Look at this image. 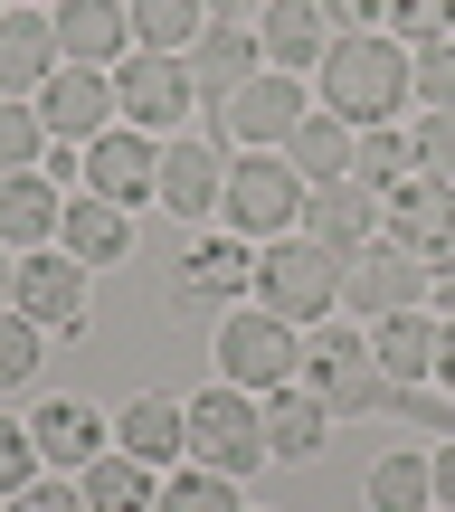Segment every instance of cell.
<instances>
[{
  "mask_svg": "<svg viewBox=\"0 0 455 512\" xmlns=\"http://www.w3.org/2000/svg\"><path fill=\"white\" fill-rule=\"evenodd\" d=\"M38 361H48V332H38L29 313H0V389H29Z\"/></svg>",
  "mask_w": 455,
  "mask_h": 512,
  "instance_id": "cell-35",
  "label": "cell"
},
{
  "mask_svg": "<svg viewBox=\"0 0 455 512\" xmlns=\"http://www.w3.org/2000/svg\"><path fill=\"white\" fill-rule=\"evenodd\" d=\"M342 266H351V256H332L313 238H266V247H256V304L285 313L294 332H313L332 304H342Z\"/></svg>",
  "mask_w": 455,
  "mask_h": 512,
  "instance_id": "cell-2",
  "label": "cell"
},
{
  "mask_svg": "<svg viewBox=\"0 0 455 512\" xmlns=\"http://www.w3.org/2000/svg\"><path fill=\"white\" fill-rule=\"evenodd\" d=\"M256 285V247H237V238H200L190 247V266H181V304H237V294Z\"/></svg>",
  "mask_w": 455,
  "mask_h": 512,
  "instance_id": "cell-25",
  "label": "cell"
},
{
  "mask_svg": "<svg viewBox=\"0 0 455 512\" xmlns=\"http://www.w3.org/2000/svg\"><path fill=\"white\" fill-rule=\"evenodd\" d=\"M427 304H437V313H455V266H437V275H427Z\"/></svg>",
  "mask_w": 455,
  "mask_h": 512,
  "instance_id": "cell-43",
  "label": "cell"
},
{
  "mask_svg": "<svg viewBox=\"0 0 455 512\" xmlns=\"http://www.w3.org/2000/svg\"><path fill=\"white\" fill-rule=\"evenodd\" d=\"M209 29V0H133V48L190 57V38Z\"/></svg>",
  "mask_w": 455,
  "mask_h": 512,
  "instance_id": "cell-29",
  "label": "cell"
},
{
  "mask_svg": "<svg viewBox=\"0 0 455 512\" xmlns=\"http://www.w3.org/2000/svg\"><path fill=\"white\" fill-rule=\"evenodd\" d=\"M38 437H29V418H0V503L19 494V484H38Z\"/></svg>",
  "mask_w": 455,
  "mask_h": 512,
  "instance_id": "cell-36",
  "label": "cell"
},
{
  "mask_svg": "<svg viewBox=\"0 0 455 512\" xmlns=\"http://www.w3.org/2000/svg\"><path fill=\"white\" fill-rule=\"evenodd\" d=\"M38 171H48V181H86V152H67V143H48V162H38Z\"/></svg>",
  "mask_w": 455,
  "mask_h": 512,
  "instance_id": "cell-41",
  "label": "cell"
},
{
  "mask_svg": "<svg viewBox=\"0 0 455 512\" xmlns=\"http://www.w3.org/2000/svg\"><path fill=\"white\" fill-rule=\"evenodd\" d=\"M323 437H332V408L313 399V389H266V456H285V465H304V456H323Z\"/></svg>",
  "mask_w": 455,
  "mask_h": 512,
  "instance_id": "cell-26",
  "label": "cell"
},
{
  "mask_svg": "<svg viewBox=\"0 0 455 512\" xmlns=\"http://www.w3.org/2000/svg\"><path fill=\"white\" fill-rule=\"evenodd\" d=\"M86 275L95 266H76V256H48V247H29L19 256V294H10V313H29L38 332H86V313H95V294H86Z\"/></svg>",
  "mask_w": 455,
  "mask_h": 512,
  "instance_id": "cell-11",
  "label": "cell"
},
{
  "mask_svg": "<svg viewBox=\"0 0 455 512\" xmlns=\"http://www.w3.org/2000/svg\"><path fill=\"white\" fill-rule=\"evenodd\" d=\"M114 95H124V124H133V133H171L190 105H200L190 57H162V48H133L124 67H114Z\"/></svg>",
  "mask_w": 455,
  "mask_h": 512,
  "instance_id": "cell-10",
  "label": "cell"
},
{
  "mask_svg": "<svg viewBox=\"0 0 455 512\" xmlns=\"http://www.w3.org/2000/svg\"><path fill=\"white\" fill-rule=\"evenodd\" d=\"M304 389L332 408V418H361V408L389 399V370L370 351V332H313L304 342Z\"/></svg>",
  "mask_w": 455,
  "mask_h": 512,
  "instance_id": "cell-6",
  "label": "cell"
},
{
  "mask_svg": "<svg viewBox=\"0 0 455 512\" xmlns=\"http://www.w3.org/2000/svg\"><path fill=\"white\" fill-rule=\"evenodd\" d=\"M114 446H124V456H143L152 475H162L171 456H190V399H162V389L124 399V408H114Z\"/></svg>",
  "mask_w": 455,
  "mask_h": 512,
  "instance_id": "cell-20",
  "label": "cell"
},
{
  "mask_svg": "<svg viewBox=\"0 0 455 512\" xmlns=\"http://www.w3.org/2000/svg\"><path fill=\"white\" fill-rule=\"evenodd\" d=\"M408 76H418V57H408L389 29H342L323 48V67H313V86H323V114H342L351 133H370V124H389L399 105H418Z\"/></svg>",
  "mask_w": 455,
  "mask_h": 512,
  "instance_id": "cell-1",
  "label": "cell"
},
{
  "mask_svg": "<svg viewBox=\"0 0 455 512\" xmlns=\"http://www.w3.org/2000/svg\"><path fill=\"white\" fill-rule=\"evenodd\" d=\"M304 171L285 162V152H237L228 162V228L237 238H285L294 219H304Z\"/></svg>",
  "mask_w": 455,
  "mask_h": 512,
  "instance_id": "cell-5",
  "label": "cell"
},
{
  "mask_svg": "<svg viewBox=\"0 0 455 512\" xmlns=\"http://www.w3.org/2000/svg\"><path fill=\"white\" fill-rule=\"evenodd\" d=\"M418 105H455V48H418V76H408Z\"/></svg>",
  "mask_w": 455,
  "mask_h": 512,
  "instance_id": "cell-38",
  "label": "cell"
},
{
  "mask_svg": "<svg viewBox=\"0 0 455 512\" xmlns=\"http://www.w3.org/2000/svg\"><path fill=\"white\" fill-rule=\"evenodd\" d=\"M57 67H67L57 19L48 10H0V95H38Z\"/></svg>",
  "mask_w": 455,
  "mask_h": 512,
  "instance_id": "cell-19",
  "label": "cell"
},
{
  "mask_svg": "<svg viewBox=\"0 0 455 512\" xmlns=\"http://www.w3.org/2000/svg\"><path fill=\"white\" fill-rule=\"evenodd\" d=\"M29 105H38V124H48V143H76V152H86L95 133H114L124 95H114V67H57Z\"/></svg>",
  "mask_w": 455,
  "mask_h": 512,
  "instance_id": "cell-9",
  "label": "cell"
},
{
  "mask_svg": "<svg viewBox=\"0 0 455 512\" xmlns=\"http://www.w3.org/2000/svg\"><path fill=\"white\" fill-rule=\"evenodd\" d=\"M437 512H455V503H437Z\"/></svg>",
  "mask_w": 455,
  "mask_h": 512,
  "instance_id": "cell-47",
  "label": "cell"
},
{
  "mask_svg": "<svg viewBox=\"0 0 455 512\" xmlns=\"http://www.w3.org/2000/svg\"><path fill=\"white\" fill-rule=\"evenodd\" d=\"M332 29H389V0H323Z\"/></svg>",
  "mask_w": 455,
  "mask_h": 512,
  "instance_id": "cell-40",
  "label": "cell"
},
{
  "mask_svg": "<svg viewBox=\"0 0 455 512\" xmlns=\"http://www.w3.org/2000/svg\"><path fill=\"white\" fill-rule=\"evenodd\" d=\"M162 209L171 219H190V228H209L228 209V162H219V143H162Z\"/></svg>",
  "mask_w": 455,
  "mask_h": 512,
  "instance_id": "cell-14",
  "label": "cell"
},
{
  "mask_svg": "<svg viewBox=\"0 0 455 512\" xmlns=\"http://www.w3.org/2000/svg\"><path fill=\"white\" fill-rule=\"evenodd\" d=\"M10 294H19V247H0V313H10Z\"/></svg>",
  "mask_w": 455,
  "mask_h": 512,
  "instance_id": "cell-44",
  "label": "cell"
},
{
  "mask_svg": "<svg viewBox=\"0 0 455 512\" xmlns=\"http://www.w3.org/2000/svg\"><path fill=\"white\" fill-rule=\"evenodd\" d=\"M380 238L408 247L427 275L455 266V181H437V171H408V181L389 190V209H380Z\"/></svg>",
  "mask_w": 455,
  "mask_h": 512,
  "instance_id": "cell-8",
  "label": "cell"
},
{
  "mask_svg": "<svg viewBox=\"0 0 455 512\" xmlns=\"http://www.w3.org/2000/svg\"><path fill=\"white\" fill-rule=\"evenodd\" d=\"M389 38L408 57L418 48H455V0H389Z\"/></svg>",
  "mask_w": 455,
  "mask_h": 512,
  "instance_id": "cell-33",
  "label": "cell"
},
{
  "mask_svg": "<svg viewBox=\"0 0 455 512\" xmlns=\"http://www.w3.org/2000/svg\"><path fill=\"white\" fill-rule=\"evenodd\" d=\"M57 247H67L76 266H124V256H133V209L105 200V190H76V200H67V228H57Z\"/></svg>",
  "mask_w": 455,
  "mask_h": 512,
  "instance_id": "cell-22",
  "label": "cell"
},
{
  "mask_svg": "<svg viewBox=\"0 0 455 512\" xmlns=\"http://www.w3.org/2000/svg\"><path fill=\"white\" fill-rule=\"evenodd\" d=\"M437 342H446V323L437 313H389V323H370V351H380V370L399 389H418V380H437Z\"/></svg>",
  "mask_w": 455,
  "mask_h": 512,
  "instance_id": "cell-24",
  "label": "cell"
},
{
  "mask_svg": "<svg viewBox=\"0 0 455 512\" xmlns=\"http://www.w3.org/2000/svg\"><path fill=\"white\" fill-rule=\"evenodd\" d=\"M57 228H67V190L48 181V171H0V247H48Z\"/></svg>",
  "mask_w": 455,
  "mask_h": 512,
  "instance_id": "cell-21",
  "label": "cell"
},
{
  "mask_svg": "<svg viewBox=\"0 0 455 512\" xmlns=\"http://www.w3.org/2000/svg\"><path fill=\"white\" fill-rule=\"evenodd\" d=\"M256 67H266V48H256L247 19H209V29L190 38V86H200V105H228Z\"/></svg>",
  "mask_w": 455,
  "mask_h": 512,
  "instance_id": "cell-17",
  "label": "cell"
},
{
  "mask_svg": "<svg viewBox=\"0 0 455 512\" xmlns=\"http://www.w3.org/2000/svg\"><path fill=\"white\" fill-rule=\"evenodd\" d=\"M190 465H219V475H237V484L266 465V408H256V389L219 380V389L190 399Z\"/></svg>",
  "mask_w": 455,
  "mask_h": 512,
  "instance_id": "cell-3",
  "label": "cell"
},
{
  "mask_svg": "<svg viewBox=\"0 0 455 512\" xmlns=\"http://www.w3.org/2000/svg\"><path fill=\"white\" fill-rule=\"evenodd\" d=\"M57 48H67V67H124L133 57V10L124 0H57Z\"/></svg>",
  "mask_w": 455,
  "mask_h": 512,
  "instance_id": "cell-16",
  "label": "cell"
},
{
  "mask_svg": "<svg viewBox=\"0 0 455 512\" xmlns=\"http://www.w3.org/2000/svg\"><path fill=\"white\" fill-rule=\"evenodd\" d=\"M351 152H361V133H351L342 114H323V105L285 133V162L304 171V181H351Z\"/></svg>",
  "mask_w": 455,
  "mask_h": 512,
  "instance_id": "cell-28",
  "label": "cell"
},
{
  "mask_svg": "<svg viewBox=\"0 0 455 512\" xmlns=\"http://www.w3.org/2000/svg\"><path fill=\"white\" fill-rule=\"evenodd\" d=\"M209 342H219V380H237V389H285L294 370H304L294 323H285V313H266V304H228Z\"/></svg>",
  "mask_w": 455,
  "mask_h": 512,
  "instance_id": "cell-4",
  "label": "cell"
},
{
  "mask_svg": "<svg viewBox=\"0 0 455 512\" xmlns=\"http://www.w3.org/2000/svg\"><path fill=\"white\" fill-rule=\"evenodd\" d=\"M152 512H247L237 503V475H219V465H181V475H162V503Z\"/></svg>",
  "mask_w": 455,
  "mask_h": 512,
  "instance_id": "cell-31",
  "label": "cell"
},
{
  "mask_svg": "<svg viewBox=\"0 0 455 512\" xmlns=\"http://www.w3.org/2000/svg\"><path fill=\"white\" fill-rule=\"evenodd\" d=\"M370 512H437L427 456H380V465H370Z\"/></svg>",
  "mask_w": 455,
  "mask_h": 512,
  "instance_id": "cell-30",
  "label": "cell"
},
{
  "mask_svg": "<svg viewBox=\"0 0 455 512\" xmlns=\"http://www.w3.org/2000/svg\"><path fill=\"white\" fill-rule=\"evenodd\" d=\"M342 304L361 313V323H389V313H418L427 304V266L408 247H389V238H370L361 256L342 266Z\"/></svg>",
  "mask_w": 455,
  "mask_h": 512,
  "instance_id": "cell-12",
  "label": "cell"
},
{
  "mask_svg": "<svg viewBox=\"0 0 455 512\" xmlns=\"http://www.w3.org/2000/svg\"><path fill=\"white\" fill-rule=\"evenodd\" d=\"M29 437H38V456L67 465V475H86L95 456H114V446H105V418H95L86 399H38L29 408Z\"/></svg>",
  "mask_w": 455,
  "mask_h": 512,
  "instance_id": "cell-23",
  "label": "cell"
},
{
  "mask_svg": "<svg viewBox=\"0 0 455 512\" xmlns=\"http://www.w3.org/2000/svg\"><path fill=\"white\" fill-rule=\"evenodd\" d=\"M76 494H86V512H152V503H162V475L114 446V456H95L86 475H76Z\"/></svg>",
  "mask_w": 455,
  "mask_h": 512,
  "instance_id": "cell-27",
  "label": "cell"
},
{
  "mask_svg": "<svg viewBox=\"0 0 455 512\" xmlns=\"http://www.w3.org/2000/svg\"><path fill=\"white\" fill-rule=\"evenodd\" d=\"M86 190H105V200H124V209L162 200V152H152V133H133V124L95 133L86 143Z\"/></svg>",
  "mask_w": 455,
  "mask_h": 512,
  "instance_id": "cell-13",
  "label": "cell"
},
{
  "mask_svg": "<svg viewBox=\"0 0 455 512\" xmlns=\"http://www.w3.org/2000/svg\"><path fill=\"white\" fill-rule=\"evenodd\" d=\"M304 238L332 247V256H361L380 238V200H370V181H313L304 190Z\"/></svg>",
  "mask_w": 455,
  "mask_h": 512,
  "instance_id": "cell-15",
  "label": "cell"
},
{
  "mask_svg": "<svg viewBox=\"0 0 455 512\" xmlns=\"http://www.w3.org/2000/svg\"><path fill=\"white\" fill-rule=\"evenodd\" d=\"M38 162H48V124H38V105L0 95V171H38Z\"/></svg>",
  "mask_w": 455,
  "mask_h": 512,
  "instance_id": "cell-34",
  "label": "cell"
},
{
  "mask_svg": "<svg viewBox=\"0 0 455 512\" xmlns=\"http://www.w3.org/2000/svg\"><path fill=\"white\" fill-rule=\"evenodd\" d=\"M332 38H342V29L323 19V0H266V10H256V48H266V67H285V76L323 67Z\"/></svg>",
  "mask_w": 455,
  "mask_h": 512,
  "instance_id": "cell-18",
  "label": "cell"
},
{
  "mask_svg": "<svg viewBox=\"0 0 455 512\" xmlns=\"http://www.w3.org/2000/svg\"><path fill=\"white\" fill-rule=\"evenodd\" d=\"M418 171L455 181V105H427V114H418Z\"/></svg>",
  "mask_w": 455,
  "mask_h": 512,
  "instance_id": "cell-37",
  "label": "cell"
},
{
  "mask_svg": "<svg viewBox=\"0 0 455 512\" xmlns=\"http://www.w3.org/2000/svg\"><path fill=\"white\" fill-rule=\"evenodd\" d=\"M408 171H418V133L370 124V133H361V152H351V181H389V190H399Z\"/></svg>",
  "mask_w": 455,
  "mask_h": 512,
  "instance_id": "cell-32",
  "label": "cell"
},
{
  "mask_svg": "<svg viewBox=\"0 0 455 512\" xmlns=\"http://www.w3.org/2000/svg\"><path fill=\"white\" fill-rule=\"evenodd\" d=\"M437 380L455 389V313H446V342H437Z\"/></svg>",
  "mask_w": 455,
  "mask_h": 512,
  "instance_id": "cell-45",
  "label": "cell"
},
{
  "mask_svg": "<svg viewBox=\"0 0 455 512\" xmlns=\"http://www.w3.org/2000/svg\"><path fill=\"white\" fill-rule=\"evenodd\" d=\"M427 475H437V503H455V437L437 446V456H427Z\"/></svg>",
  "mask_w": 455,
  "mask_h": 512,
  "instance_id": "cell-42",
  "label": "cell"
},
{
  "mask_svg": "<svg viewBox=\"0 0 455 512\" xmlns=\"http://www.w3.org/2000/svg\"><path fill=\"white\" fill-rule=\"evenodd\" d=\"M209 10H219V19H247V10H266V0H209Z\"/></svg>",
  "mask_w": 455,
  "mask_h": 512,
  "instance_id": "cell-46",
  "label": "cell"
},
{
  "mask_svg": "<svg viewBox=\"0 0 455 512\" xmlns=\"http://www.w3.org/2000/svg\"><path fill=\"white\" fill-rule=\"evenodd\" d=\"M0 512H86V494H76V475H67V484H19Z\"/></svg>",
  "mask_w": 455,
  "mask_h": 512,
  "instance_id": "cell-39",
  "label": "cell"
},
{
  "mask_svg": "<svg viewBox=\"0 0 455 512\" xmlns=\"http://www.w3.org/2000/svg\"><path fill=\"white\" fill-rule=\"evenodd\" d=\"M294 124H304V76H285V67H256L228 105H209V133L247 143V152H285Z\"/></svg>",
  "mask_w": 455,
  "mask_h": 512,
  "instance_id": "cell-7",
  "label": "cell"
}]
</instances>
